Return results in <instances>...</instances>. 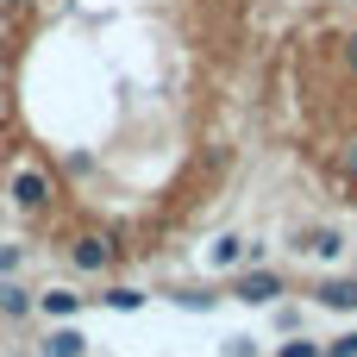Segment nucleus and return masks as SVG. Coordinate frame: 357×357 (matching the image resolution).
<instances>
[{"label":"nucleus","instance_id":"obj_1","mask_svg":"<svg viewBox=\"0 0 357 357\" xmlns=\"http://www.w3.org/2000/svg\"><path fill=\"white\" fill-rule=\"evenodd\" d=\"M276 295H289V282H282L276 270H238V276H232V301L264 307V301H276Z\"/></svg>","mask_w":357,"mask_h":357},{"label":"nucleus","instance_id":"obj_2","mask_svg":"<svg viewBox=\"0 0 357 357\" xmlns=\"http://www.w3.org/2000/svg\"><path fill=\"white\" fill-rule=\"evenodd\" d=\"M295 251H307V257H345V232L339 226H307V232H295Z\"/></svg>","mask_w":357,"mask_h":357},{"label":"nucleus","instance_id":"obj_3","mask_svg":"<svg viewBox=\"0 0 357 357\" xmlns=\"http://www.w3.org/2000/svg\"><path fill=\"white\" fill-rule=\"evenodd\" d=\"M314 301L333 307V314H357V276H326V282H314Z\"/></svg>","mask_w":357,"mask_h":357},{"label":"nucleus","instance_id":"obj_4","mask_svg":"<svg viewBox=\"0 0 357 357\" xmlns=\"http://www.w3.org/2000/svg\"><path fill=\"white\" fill-rule=\"evenodd\" d=\"M44 357H88V339H82L75 326H56V333L44 339Z\"/></svg>","mask_w":357,"mask_h":357},{"label":"nucleus","instance_id":"obj_5","mask_svg":"<svg viewBox=\"0 0 357 357\" xmlns=\"http://www.w3.org/2000/svg\"><path fill=\"white\" fill-rule=\"evenodd\" d=\"M38 307H44L50 320H69V314L82 307V295H69V289H50V295H38Z\"/></svg>","mask_w":357,"mask_h":357},{"label":"nucleus","instance_id":"obj_6","mask_svg":"<svg viewBox=\"0 0 357 357\" xmlns=\"http://www.w3.org/2000/svg\"><path fill=\"white\" fill-rule=\"evenodd\" d=\"M31 307H38V301H31L25 289H13V282H0V314H13V320H19V314H31Z\"/></svg>","mask_w":357,"mask_h":357},{"label":"nucleus","instance_id":"obj_7","mask_svg":"<svg viewBox=\"0 0 357 357\" xmlns=\"http://www.w3.org/2000/svg\"><path fill=\"white\" fill-rule=\"evenodd\" d=\"M100 301H107V307H119V314H126V307H132V314L144 307V295H138V289H107Z\"/></svg>","mask_w":357,"mask_h":357},{"label":"nucleus","instance_id":"obj_8","mask_svg":"<svg viewBox=\"0 0 357 357\" xmlns=\"http://www.w3.org/2000/svg\"><path fill=\"white\" fill-rule=\"evenodd\" d=\"M320 357H357V333H339L333 345H320Z\"/></svg>","mask_w":357,"mask_h":357},{"label":"nucleus","instance_id":"obj_9","mask_svg":"<svg viewBox=\"0 0 357 357\" xmlns=\"http://www.w3.org/2000/svg\"><path fill=\"white\" fill-rule=\"evenodd\" d=\"M276 357H320L314 339H289V345H276Z\"/></svg>","mask_w":357,"mask_h":357},{"label":"nucleus","instance_id":"obj_10","mask_svg":"<svg viewBox=\"0 0 357 357\" xmlns=\"http://www.w3.org/2000/svg\"><path fill=\"white\" fill-rule=\"evenodd\" d=\"M238 257H245L238 238H220V245H213V264H238Z\"/></svg>","mask_w":357,"mask_h":357},{"label":"nucleus","instance_id":"obj_11","mask_svg":"<svg viewBox=\"0 0 357 357\" xmlns=\"http://www.w3.org/2000/svg\"><path fill=\"white\" fill-rule=\"evenodd\" d=\"M19 264H25V245H0V276L19 270Z\"/></svg>","mask_w":357,"mask_h":357},{"label":"nucleus","instance_id":"obj_12","mask_svg":"<svg viewBox=\"0 0 357 357\" xmlns=\"http://www.w3.org/2000/svg\"><path fill=\"white\" fill-rule=\"evenodd\" d=\"M226 357H257V351H251V339H232V345H226Z\"/></svg>","mask_w":357,"mask_h":357}]
</instances>
